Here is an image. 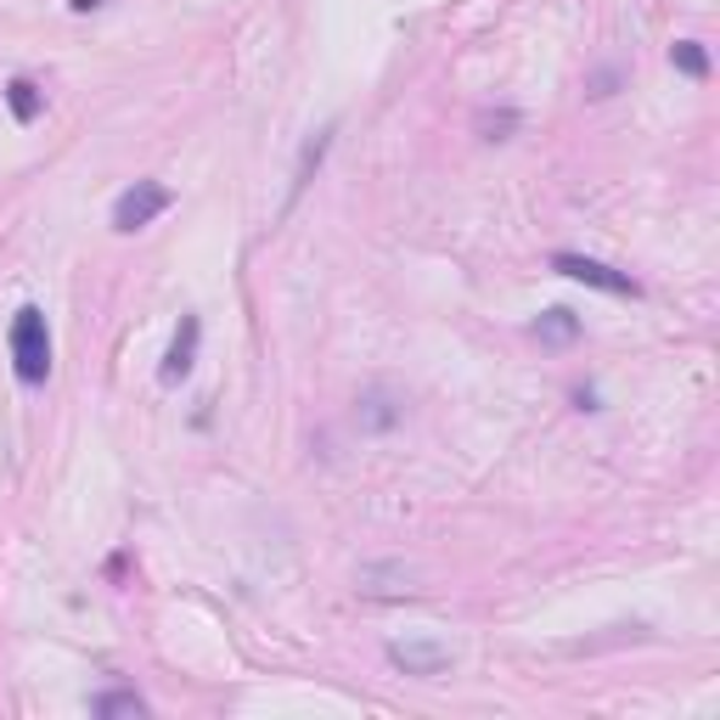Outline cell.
I'll list each match as a JSON object with an SVG mask.
<instances>
[{"label": "cell", "mask_w": 720, "mask_h": 720, "mask_svg": "<svg viewBox=\"0 0 720 720\" xmlns=\"http://www.w3.org/2000/svg\"><path fill=\"white\" fill-rule=\"evenodd\" d=\"M7 349H12V372L23 388H39L51 378V327H46V310L23 304L7 327Z\"/></svg>", "instance_id": "6da1fadb"}, {"label": "cell", "mask_w": 720, "mask_h": 720, "mask_svg": "<svg viewBox=\"0 0 720 720\" xmlns=\"http://www.w3.org/2000/svg\"><path fill=\"white\" fill-rule=\"evenodd\" d=\"M551 270H557V276H569V282L596 288V293L642 299V282H636V276H625V270H614V265H603V259H591V254H551Z\"/></svg>", "instance_id": "7a4b0ae2"}, {"label": "cell", "mask_w": 720, "mask_h": 720, "mask_svg": "<svg viewBox=\"0 0 720 720\" xmlns=\"http://www.w3.org/2000/svg\"><path fill=\"white\" fill-rule=\"evenodd\" d=\"M170 204H175V197H170V186H158V181H136V186H125V191H118V204H113V231L136 236L141 225H152V220L164 214Z\"/></svg>", "instance_id": "3957f363"}, {"label": "cell", "mask_w": 720, "mask_h": 720, "mask_svg": "<svg viewBox=\"0 0 720 720\" xmlns=\"http://www.w3.org/2000/svg\"><path fill=\"white\" fill-rule=\"evenodd\" d=\"M388 664L417 675V682H433V675L451 670V648L445 642H428V636H406V642H388Z\"/></svg>", "instance_id": "277c9868"}, {"label": "cell", "mask_w": 720, "mask_h": 720, "mask_svg": "<svg viewBox=\"0 0 720 720\" xmlns=\"http://www.w3.org/2000/svg\"><path fill=\"white\" fill-rule=\"evenodd\" d=\"M197 344H204V322H197V315H181L175 344H170V355H164V367H158V383H164V388L186 383L191 367H197Z\"/></svg>", "instance_id": "5b68a950"}, {"label": "cell", "mask_w": 720, "mask_h": 720, "mask_svg": "<svg viewBox=\"0 0 720 720\" xmlns=\"http://www.w3.org/2000/svg\"><path fill=\"white\" fill-rule=\"evenodd\" d=\"M399 417H406V406H399V399H394L383 383H378V388H367V394L355 399V422L367 428V433H383V428H394Z\"/></svg>", "instance_id": "8992f818"}, {"label": "cell", "mask_w": 720, "mask_h": 720, "mask_svg": "<svg viewBox=\"0 0 720 720\" xmlns=\"http://www.w3.org/2000/svg\"><path fill=\"white\" fill-rule=\"evenodd\" d=\"M333 136H338V130L327 125V130H315V141H304V152H299V170H293V186H288V204H299V191L310 186V175L322 170V158L333 152Z\"/></svg>", "instance_id": "52a82bcc"}, {"label": "cell", "mask_w": 720, "mask_h": 720, "mask_svg": "<svg viewBox=\"0 0 720 720\" xmlns=\"http://www.w3.org/2000/svg\"><path fill=\"white\" fill-rule=\"evenodd\" d=\"M0 96H7V107H12V118H18V125H34V118L46 113V91H39L34 79H12V85L0 91Z\"/></svg>", "instance_id": "ba28073f"}, {"label": "cell", "mask_w": 720, "mask_h": 720, "mask_svg": "<svg viewBox=\"0 0 720 720\" xmlns=\"http://www.w3.org/2000/svg\"><path fill=\"white\" fill-rule=\"evenodd\" d=\"M530 338L535 344H574L580 338V315L574 310H546L541 322L530 327Z\"/></svg>", "instance_id": "9c48e42d"}, {"label": "cell", "mask_w": 720, "mask_h": 720, "mask_svg": "<svg viewBox=\"0 0 720 720\" xmlns=\"http://www.w3.org/2000/svg\"><path fill=\"white\" fill-rule=\"evenodd\" d=\"M670 68L687 73V79H709V51H704V39H675V46H670Z\"/></svg>", "instance_id": "30bf717a"}, {"label": "cell", "mask_w": 720, "mask_h": 720, "mask_svg": "<svg viewBox=\"0 0 720 720\" xmlns=\"http://www.w3.org/2000/svg\"><path fill=\"white\" fill-rule=\"evenodd\" d=\"M91 715H147V698L141 693H96L91 698Z\"/></svg>", "instance_id": "8fae6325"}, {"label": "cell", "mask_w": 720, "mask_h": 720, "mask_svg": "<svg viewBox=\"0 0 720 720\" xmlns=\"http://www.w3.org/2000/svg\"><path fill=\"white\" fill-rule=\"evenodd\" d=\"M68 7H73V12H91V7H102V0H68Z\"/></svg>", "instance_id": "7c38bea8"}]
</instances>
